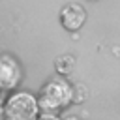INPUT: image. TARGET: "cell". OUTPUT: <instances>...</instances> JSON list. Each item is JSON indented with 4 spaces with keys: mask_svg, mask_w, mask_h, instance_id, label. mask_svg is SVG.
<instances>
[{
    "mask_svg": "<svg viewBox=\"0 0 120 120\" xmlns=\"http://www.w3.org/2000/svg\"><path fill=\"white\" fill-rule=\"evenodd\" d=\"M38 98L30 92L17 90L4 99V120H38Z\"/></svg>",
    "mask_w": 120,
    "mask_h": 120,
    "instance_id": "cell-2",
    "label": "cell"
},
{
    "mask_svg": "<svg viewBox=\"0 0 120 120\" xmlns=\"http://www.w3.org/2000/svg\"><path fill=\"white\" fill-rule=\"evenodd\" d=\"M71 101H73V86H71L66 79H62V77L51 79V81L41 88V94H39V98H38L39 111L43 109L45 112L60 111V109L68 107Z\"/></svg>",
    "mask_w": 120,
    "mask_h": 120,
    "instance_id": "cell-1",
    "label": "cell"
},
{
    "mask_svg": "<svg viewBox=\"0 0 120 120\" xmlns=\"http://www.w3.org/2000/svg\"><path fill=\"white\" fill-rule=\"evenodd\" d=\"M0 120H4V101H0Z\"/></svg>",
    "mask_w": 120,
    "mask_h": 120,
    "instance_id": "cell-7",
    "label": "cell"
},
{
    "mask_svg": "<svg viewBox=\"0 0 120 120\" xmlns=\"http://www.w3.org/2000/svg\"><path fill=\"white\" fill-rule=\"evenodd\" d=\"M22 77L19 62L9 54H0V88L4 92L13 90Z\"/></svg>",
    "mask_w": 120,
    "mask_h": 120,
    "instance_id": "cell-3",
    "label": "cell"
},
{
    "mask_svg": "<svg viewBox=\"0 0 120 120\" xmlns=\"http://www.w3.org/2000/svg\"><path fill=\"white\" fill-rule=\"evenodd\" d=\"M38 120H62V118H58L54 112H41L38 116Z\"/></svg>",
    "mask_w": 120,
    "mask_h": 120,
    "instance_id": "cell-6",
    "label": "cell"
},
{
    "mask_svg": "<svg viewBox=\"0 0 120 120\" xmlns=\"http://www.w3.org/2000/svg\"><path fill=\"white\" fill-rule=\"evenodd\" d=\"M84 21H86V11L79 4H68L60 11V22L66 30L75 32L84 24Z\"/></svg>",
    "mask_w": 120,
    "mask_h": 120,
    "instance_id": "cell-4",
    "label": "cell"
},
{
    "mask_svg": "<svg viewBox=\"0 0 120 120\" xmlns=\"http://www.w3.org/2000/svg\"><path fill=\"white\" fill-rule=\"evenodd\" d=\"M4 99H6V92L0 88V101H4Z\"/></svg>",
    "mask_w": 120,
    "mask_h": 120,
    "instance_id": "cell-8",
    "label": "cell"
},
{
    "mask_svg": "<svg viewBox=\"0 0 120 120\" xmlns=\"http://www.w3.org/2000/svg\"><path fill=\"white\" fill-rule=\"evenodd\" d=\"M64 120H81V118H77V116H69V118H64Z\"/></svg>",
    "mask_w": 120,
    "mask_h": 120,
    "instance_id": "cell-9",
    "label": "cell"
},
{
    "mask_svg": "<svg viewBox=\"0 0 120 120\" xmlns=\"http://www.w3.org/2000/svg\"><path fill=\"white\" fill-rule=\"evenodd\" d=\"M54 68H56V71H58L60 75H69V73L73 71V68H75V58L69 56V54H64V56H60V58L56 60Z\"/></svg>",
    "mask_w": 120,
    "mask_h": 120,
    "instance_id": "cell-5",
    "label": "cell"
}]
</instances>
